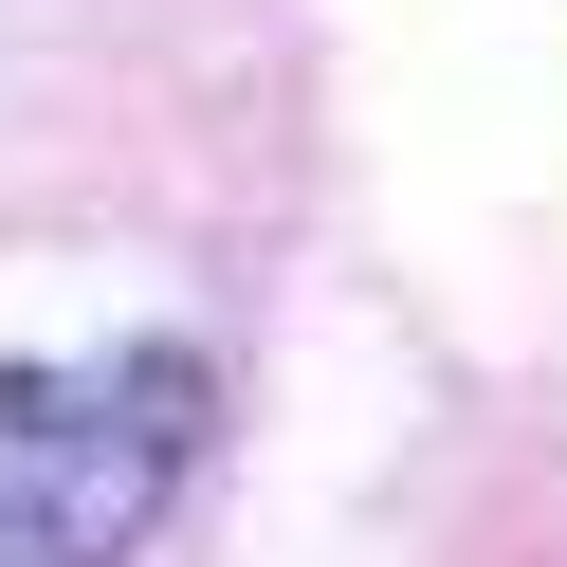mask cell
Returning <instances> with one entry per match:
<instances>
[{
  "mask_svg": "<svg viewBox=\"0 0 567 567\" xmlns=\"http://www.w3.org/2000/svg\"><path fill=\"white\" fill-rule=\"evenodd\" d=\"M202 421H220L202 348H111V367L0 348V567H128L202 476Z\"/></svg>",
  "mask_w": 567,
  "mask_h": 567,
  "instance_id": "6da1fadb",
  "label": "cell"
}]
</instances>
